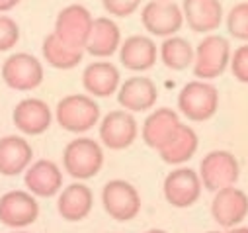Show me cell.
I'll return each instance as SVG.
<instances>
[{"label": "cell", "mask_w": 248, "mask_h": 233, "mask_svg": "<svg viewBox=\"0 0 248 233\" xmlns=\"http://www.w3.org/2000/svg\"><path fill=\"white\" fill-rule=\"evenodd\" d=\"M55 118L65 132L84 133L98 124L100 106L88 94H69L59 100Z\"/></svg>", "instance_id": "cell-1"}, {"label": "cell", "mask_w": 248, "mask_h": 233, "mask_svg": "<svg viewBox=\"0 0 248 233\" xmlns=\"http://www.w3.org/2000/svg\"><path fill=\"white\" fill-rule=\"evenodd\" d=\"M160 59L172 71H186L196 61V51L192 43L184 37H166L160 45Z\"/></svg>", "instance_id": "cell-26"}, {"label": "cell", "mask_w": 248, "mask_h": 233, "mask_svg": "<svg viewBox=\"0 0 248 233\" xmlns=\"http://www.w3.org/2000/svg\"><path fill=\"white\" fill-rule=\"evenodd\" d=\"M63 166L77 181L96 177L104 166L102 145L90 137H77L63 151Z\"/></svg>", "instance_id": "cell-2"}, {"label": "cell", "mask_w": 248, "mask_h": 233, "mask_svg": "<svg viewBox=\"0 0 248 233\" xmlns=\"http://www.w3.org/2000/svg\"><path fill=\"white\" fill-rule=\"evenodd\" d=\"M143 28L156 37H172L184 26V12L174 0H151L141 12Z\"/></svg>", "instance_id": "cell-9"}, {"label": "cell", "mask_w": 248, "mask_h": 233, "mask_svg": "<svg viewBox=\"0 0 248 233\" xmlns=\"http://www.w3.org/2000/svg\"><path fill=\"white\" fill-rule=\"evenodd\" d=\"M18 233H26V231H18Z\"/></svg>", "instance_id": "cell-35"}, {"label": "cell", "mask_w": 248, "mask_h": 233, "mask_svg": "<svg viewBox=\"0 0 248 233\" xmlns=\"http://www.w3.org/2000/svg\"><path fill=\"white\" fill-rule=\"evenodd\" d=\"M92 24H94V18H92V14L86 6L71 4V6H65L59 12V16L55 20V33L67 45L86 51V43H88V37H90V32H92Z\"/></svg>", "instance_id": "cell-6"}, {"label": "cell", "mask_w": 248, "mask_h": 233, "mask_svg": "<svg viewBox=\"0 0 248 233\" xmlns=\"http://www.w3.org/2000/svg\"><path fill=\"white\" fill-rule=\"evenodd\" d=\"M156 57H158V49L149 35H131L119 47L121 65L135 73L149 71L156 63Z\"/></svg>", "instance_id": "cell-19"}, {"label": "cell", "mask_w": 248, "mask_h": 233, "mask_svg": "<svg viewBox=\"0 0 248 233\" xmlns=\"http://www.w3.org/2000/svg\"><path fill=\"white\" fill-rule=\"evenodd\" d=\"M145 233H168V231H164V229H149Z\"/></svg>", "instance_id": "cell-33"}, {"label": "cell", "mask_w": 248, "mask_h": 233, "mask_svg": "<svg viewBox=\"0 0 248 233\" xmlns=\"http://www.w3.org/2000/svg\"><path fill=\"white\" fill-rule=\"evenodd\" d=\"M119 47H121L119 26L108 16L94 18L92 32H90V37H88V43H86V51L92 57L106 59V57H111Z\"/></svg>", "instance_id": "cell-23"}, {"label": "cell", "mask_w": 248, "mask_h": 233, "mask_svg": "<svg viewBox=\"0 0 248 233\" xmlns=\"http://www.w3.org/2000/svg\"><path fill=\"white\" fill-rule=\"evenodd\" d=\"M20 39V28L10 16H0V53L10 51Z\"/></svg>", "instance_id": "cell-28"}, {"label": "cell", "mask_w": 248, "mask_h": 233, "mask_svg": "<svg viewBox=\"0 0 248 233\" xmlns=\"http://www.w3.org/2000/svg\"><path fill=\"white\" fill-rule=\"evenodd\" d=\"M92 204H94L92 190L82 183H73L61 190L57 210L63 219L75 223V221H82L92 212Z\"/></svg>", "instance_id": "cell-22"}, {"label": "cell", "mask_w": 248, "mask_h": 233, "mask_svg": "<svg viewBox=\"0 0 248 233\" xmlns=\"http://www.w3.org/2000/svg\"><path fill=\"white\" fill-rule=\"evenodd\" d=\"M102 206L115 221H131L141 210V196L127 181H109L102 188Z\"/></svg>", "instance_id": "cell-7"}, {"label": "cell", "mask_w": 248, "mask_h": 233, "mask_svg": "<svg viewBox=\"0 0 248 233\" xmlns=\"http://www.w3.org/2000/svg\"><path fill=\"white\" fill-rule=\"evenodd\" d=\"M229 233H248V227H231V231Z\"/></svg>", "instance_id": "cell-32"}, {"label": "cell", "mask_w": 248, "mask_h": 233, "mask_svg": "<svg viewBox=\"0 0 248 233\" xmlns=\"http://www.w3.org/2000/svg\"><path fill=\"white\" fill-rule=\"evenodd\" d=\"M43 57L45 61L53 67V69H59V71H69V69H75L84 57V51L82 49H75L71 45H67L65 41H61L57 37V33H49L45 39H43Z\"/></svg>", "instance_id": "cell-25"}, {"label": "cell", "mask_w": 248, "mask_h": 233, "mask_svg": "<svg viewBox=\"0 0 248 233\" xmlns=\"http://www.w3.org/2000/svg\"><path fill=\"white\" fill-rule=\"evenodd\" d=\"M119 71L113 63L96 61L90 63L82 73V86L88 94L96 98H108L119 90Z\"/></svg>", "instance_id": "cell-21"}, {"label": "cell", "mask_w": 248, "mask_h": 233, "mask_svg": "<svg viewBox=\"0 0 248 233\" xmlns=\"http://www.w3.org/2000/svg\"><path fill=\"white\" fill-rule=\"evenodd\" d=\"M202 188H203V184L200 179V172H196L194 168H188V166H180V168H174L172 172H168L164 179V184H162L166 202L180 210L194 206L202 196Z\"/></svg>", "instance_id": "cell-8"}, {"label": "cell", "mask_w": 248, "mask_h": 233, "mask_svg": "<svg viewBox=\"0 0 248 233\" xmlns=\"http://www.w3.org/2000/svg\"><path fill=\"white\" fill-rule=\"evenodd\" d=\"M33 159L31 145L20 135H6L0 139V174L18 177L26 172Z\"/></svg>", "instance_id": "cell-20"}, {"label": "cell", "mask_w": 248, "mask_h": 233, "mask_svg": "<svg viewBox=\"0 0 248 233\" xmlns=\"http://www.w3.org/2000/svg\"><path fill=\"white\" fill-rule=\"evenodd\" d=\"M24 183L28 192H31L33 196L51 198L63 188V172L53 161L41 159L28 166L24 174Z\"/></svg>", "instance_id": "cell-16"}, {"label": "cell", "mask_w": 248, "mask_h": 233, "mask_svg": "<svg viewBox=\"0 0 248 233\" xmlns=\"http://www.w3.org/2000/svg\"><path fill=\"white\" fill-rule=\"evenodd\" d=\"M137 122L127 110H113L106 114L100 124V139L108 149L121 151L137 139Z\"/></svg>", "instance_id": "cell-11"}, {"label": "cell", "mask_w": 248, "mask_h": 233, "mask_svg": "<svg viewBox=\"0 0 248 233\" xmlns=\"http://www.w3.org/2000/svg\"><path fill=\"white\" fill-rule=\"evenodd\" d=\"M20 4V0H0V12H8Z\"/></svg>", "instance_id": "cell-31"}, {"label": "cell", "mask_w": 248, "mask_h": 233, "mask_svg": "<svg viewBox=\"0 0 248 233\" xmlns=\"http://www.w3.org/2000/svg\"><path fill=\"white\" fill-rule=\"evenodd\" d=\"M219 108V92L209 81H192L178 94V110L190 122H207Z\"/></svg>", "instance_id": "cell-3"}, {"label": "cell", "mask_w": 248, "mask_h": 233, "mask_svg": "<svg viewBox=\"0 0 248 233\" xmlns=\"http://www.w3.org/2000/svg\"><path fill=\"white\" fill-rule=\"evenodd\" d=\"M39 216V204L31 192L12 190L0 198V221L8 227L31 225Z\"/></svg>", "instance_id": "cell-12"}, {"label": "cell", "mask_w": 248, "mask_h": 233, "mask_svg": "<svg viewBox=\"0 0 248 233\" xmlns=\"http://www.w3.org/2000/svg\"><path fill=\"white\" fill-rule=\"evenodd\" d=\"M209 233H219V231H209Z\"/></svg>", "instance_id": "cell-34"}, {"label": "cell", "mask_w": 248, "mask_h": 233, "mask_svg": "<svg viewBox=\"0 0 248 233\" xmlns=\"http://www.w3.org/2000/svg\"><path fill=\"white\" fill-rule=\"evenodd\" d=\"M231 73L232 77L242 83V84H248V45H242L238 47L232 55H231Z\"/></svg>", "instance_id": "cell-29"}, {"label": "cell", "mask_w": 248, "mask_h": 233, "mask_svg": "<svg viewBox=\"0 0 248 233\" xmlns=\"http://www.w3.org/2000/svg\"><path fill=\"white\" fill-rule=\"evenodd\" d=\"M238 172H240V166L236 157L223 149L207 153L200 165L202 184L209 192H219L221 188L234 186V183L238 181Z\"/></svg>", "instance_id": "cell-5"}, {"label": "cell", "mask_w": 248, "mask_h": 233, "mask_svg": "<svg viewBox=\"0 0 248 233\" xmlns=\"http://www.w3.org/2000/svg\"><path fill=\"white\" fill-rule=\"evenodd\" d=\"M158 90L147 77H131L117 90V102L127 112H147L155 106Z\"/></svg>", "instance_id": "cell-18"}, {"label": "cell", "mask_w": 248, "mask_h": 233, "mask_svg": "<svg viewBox=\"0 0 248 233\" xmlns=\"http://www.w3.org/2000/svg\"><path fill=\"white\" fill-rule=\"evenodd\" d=\"M2 81L12 90H33L43 83V65L30 53H14L2 63Z\"/></svg>", "instance_id": "cell-10"}, {"label": "cell", "mask_w": 248, "mask_h": 233, "mask_svg": "<svg viewBox=\"0 0 248 233\" xmlns=\"http://www.w3.org/2000/svg\"><path fill=\"white\" fill-rule=\"evenodd\" d=\"M180 126H182L180 116L174 110L160 108V110H155L153 114L147 116L141 135H143V141L147 147L160 151L170 141V137L178 132Z\"/></svg>", "instance_id": "cell-17"}, {"label": "cell", "mask_w": 248, "mask_h": 233, "mask_svg": "<svg viewBox=\"0 0 248 233\" xmlns=\"http://www.w3.org/2000/svg\"><path fill=\"white\" fill-rule=\"evenodd\" d=\"M248 214V196L234 186L215 192L211 202V216L221 227H236Z\"/></svg>", "instance_id": "cell-13"}, {"label": "cell", "mask_w": 248, "mask_h": 233, "mask_svg": "<svg viewBox=\"0 0 248 233\" xmlns=\"http://www.w3.org/2000/svg\"><path fill=\"white\" fill-rule=\"evenodd\" d=\"M231 65V45L223 35L209 33L196 49L194 77L200 81H213L221 77Z\"/></svg>", "instance_id": "cell-4"}, {"label": "cell", "mask_w": 248, "mask_h": 233, "mask_svg": "<svg viewBox=\"0 0 248 233\" xmlns=\"http://www.w3.org/2000/svg\"><path fill=\"white\" fill-rule=\"evenodd\" d=\"M14 126L26 135H41L53 122L51 108L39 98H24L16 104L12 114Z\"/></svg>", "instance_id": "cell-15"}, {"label": "cell", "mask_w": 248, "mask_h": 233, "mask_svg": "<svg viewBox=\"0 0 248 233\" xmlns=\"http://www.w3.org/2000/svg\"><path fill=\"white\" fill-rule=\"evenodd\" d=\"M182 12L186 24L196 33L215 32L225 18L221 0H184Z\"/></svg>", "instance_id": "cell-14"}, {"label": "cell", "mask_w": 248, "mask_h": 233, "mask_svg": "<svg viewBox=\"0 0 248 233\" xmlns=\"http://www.w3.org/2000/svg\"><path fill=\"white\" fill-rule=\"evenodd\" d=\"M198 133L190 126H180L178 132L170 137V141L158 151L160 159L168 165H182L186 161H190L196 151H198Z\"/></svg>", "instance_id": "cell-24"}, {"label": "cell", "mask_w": 248, "mask_h": 233, "mask_svg": "<svg viewBox=\"0 0 248 233\" xmlns=\"http://www.w3.org/2000/svg\"><path fill=\"white\" fill-rule=\"evenodd\" d=\"M104 10L113 18H129L141 4V0H102Z\"/></svg>", "instance_id": "cell-30"}, {"label": "cell", "mask_w": 248, "mask_h": 233, "mask_svg": "<svg viewBox=\"0 0 248 233\" xmlns=\"http://www.w3.org/2000/svg\"><path fill=\"white\" fill-rule=\"evenodd\" d=\"M227 32L240 41H248V2H238L227 14Z\"/></svg>", "instance_id": "cell-27"}]
</instances>
